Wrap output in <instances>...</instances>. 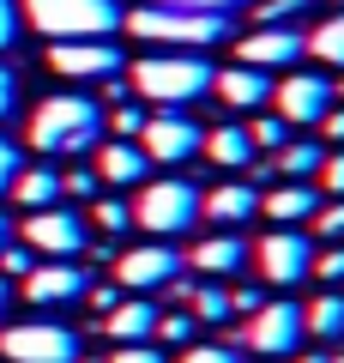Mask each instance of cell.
I'll return each mask as SVG.
<instances>
[{"label":"cell","instance_id":"1","mask_svg":"<svg viewBox=\"0 0 344 363\" xmlns=\"http://www.w3.org/2000/svg\"><path fill=\"white\" fill-rule=\"evenodd\" d=\"M133 91L157 109H188L212 91V67L200 55H145L133 61Z\"/></svg>","mask_w":344,"mask_h":363},{"label":"cell","instance_id":"2","mask_svg":"<svg viewBox=\"0 0 344 363\" xmlns=\"http://www.w3.org/2000/svg\"><path fill=\"white\" fill-rule=\"evenodd\" d=\"M103 133V109L91 97H49V104L30 116V145L49 157H73V152H91Z\"/></svg>","mask_w":344,"mask_h":363},{"label":"cell","instance_id":"3","mask_svg":"<svg viewBox=\"0 0 344 363\" xmlns=\"http://www.w3.org/2000/svg\"><path fill=\"white\" fill-rule=\"evenodd\" d=\"M25 18L49 43H73V37H109L121 25V6L115 0H25Z\"/></svg>","mask_w":344,"mask_h":363},{"label":"cell","instance_id":"4","mask_svg":"<svg viewBox=\"0 0 344 363\" xmlns=\"http://www.w3.org/2000/svg\"><path fill=\"white\" fill-rule=\"evenodd\" d=\"M133 224L139 230H151L157 242H169V236H188L193 224H200V188L181 176H164V182H145L139 206H133Z\"/></svg>","mask_w":344,"mask_h":363},{"label":"cell","instance_id":"5","mask_svg":"<svg viewBox=\"0 0 344 363\" xmlns=\"http://www.w3.org/2000/svg\"><path fill=\"white\" fill-rule=\"evenodd\" d=\"M0 351L6 363H79V333L61 321H18L0 327Z\"/></svg>","mask_w":344,"mask_h":363},{"label":"cell","instance_id":"6","mask_svg":"<svg viewBox=\"0 0 344 363\" xmlns=\"http://www.w3.org/2000/svg\"><path fill=\"white\" fill-rule=\"evenodd\" d=\"M139 145L151 164H188L193 152H200V121L188 116V109H157V116H145L139 128Z\"/></svg>","mask_w":344,"mask_h":363},{"label":"cell","instance_id":"7","mask_svg":"<svg viewBox=\"0 0 344 363\" xmlns=\"http://www.w3.org/2000/svg\"><path fill=\"white\" fill-rule=\"evenodd\" d=\"M248 345L260 351V357H290L296 345H302V303L278 297V303H260L254 315H248Z\"/></svg>","mask_w":344,"mask_h":363},{"label":"cell","instance_id":"8","mask_svg":"<svg viewBox=\"0 0 344 363\" xmlns=\"http://www.w3.org/2000/svg\"><path fill=\"white\" fill-rule=\"evenodd\" d=\"M145 43H217L224 37V18L217 13H164V6H145V13L127 18Z\"/></svg>","mask_w":344,"mask_h":363},{"label":"cell","instance_id":"9","mask_svg":"<svg viewBox=\"0 0 344 363\" xmlns=\"http://www.w3.org/2000/svg\"><path fill=\"white\" fill-rule=\"evenodd\" d=\"M260 272L272 285H302L314 272V242H308L296 224H278L272 236H260Z\"/></svg>","mask_w":344,"mask_h":363},{"label":"cell","instance_id":"10","mask_svg":"<svg viewBox=\"0 0 344 363\" xmlns=\"http://www.w3.org/2000/svg\"><path fill=\"white\" fill-rule=\"evenodd\" d=\"M25 242L37 248V255H49V260H73L79 248L91 242V230H85V218H79V212H67V206H42V212H30Z\"/></svg>","mask_w":344,"mask_h":363},{"label":"cell","instance_id":"11","mask_svg":"<svg viewBox=\"0 0 344 363\" xmlns=\"http://www.w3.org/2000/svg\"><path fill=\"white\" fill-rule=\"evenodd\" d=\"M49 67L61 79H115L121 73V49L109 37H73V43H49Z\"/></svg>","mask_w":344,"mask_h":363},{"label":"cell","instance_id":"12","mask_svg":"<svg viewBox=\"0 0 344 363\" xmlns=\"http://www.w3.org/2000/svg\"><path fill=\"white\" fill-rule=\"evenodd\" d=\"M169 279H181V255L169 242H139L115 260V285L121 291H164Z\"/></svg>","mask_w":344,"mask_h":363},{"label":"cell","instance_id":"13","mask_svg":"<svg viewBox=\"0 0 344 363\" xmlns=\"http://www.w3.org/2000/svg\"><path fill=\"white\" fill-rule=\"evenodd\" d=\"M272 104H278V116L290 121V128H320L332 109V79L320 73H290L284 85H272Z\"/></svg>","mask_w":344,"mask_h":363},{"label":"cell","instance_id":"14","mask_svg":"<svg viewBox=\"0 0 344 363\" xmlns=\"http://www.w3.org/2000/svg\"><path fill=\"white\" fill-rule=\"evenodd\" d=\"M236 61H242V67H260V73H272V67H296V61H302V30H290V25H260V30H248V37L236 43Z\"/></svg>","mask_w":344,"mask_h":363},{"label":"cell","instance_id":"15","mask_svg":"<svg viewBox=\"0 0 344 363\" xmlns=\"http://www.w3.org/2000/svg\"><path fill=\"white\" fill-rule=\"evenodd\" d=\"M25 297L37 303V309L73 303V297H85V272H79L73 260H49V267H30V272H25Z\"/></svg>","mask_w":344,"mask_h":363},{"label":"cell","instance_id":"16","mask_svg":"<svg viewBox=\"0 0 344 363\" xmlns=\"http://www.w3.org/2000/svg\"><path fill=\"white\" fill-rule=\"evenodd\" d=\"M212 91L229 109H260V104H272V73L236 61V67H224V73H212Z\"/></svg>","mask_w":344,"mask_h":363},{"label":"cell","instance_id":"17","mask_svg":"<svg viewBox=\"0 0 344 363\" xmlns=\"http://www.w3.org/2000/svg\"><path fill=\"white\" fill-rule=\"evenodd\" d=\"M103 333L115 339V345H139V339L157 333V303L151 297H121L109 315H103Z\"/></svg>","mask_w":344,"mask_h":363},{"label":"cell","instance_id":"18","mask_svg":"<svg viewBox=\"0 0 344 363\" xmlns=\"http://www.w3.org/2000/svg\"><path fill=\"white\" fill-rule=\"evenodd\" d=\"M145 169H151V157H145L133 140L97 145V182H109V188H133V182H145Z\"/></svg>","mask_w":344,"mask_h":363},{"label":"cell","instance_id":"19","mask_svg":"<svg viewBox=\"0 0 344 363\" xmlns=\"http://www.w3.org/2000/svg\"><path fill=\"white\" fill-rule=\"evenodd\" d=\"M200 212H212L217 224H242V218L260 212V188H254V182H224V188L200 194Z\"/></svg>","mask_w":344,"mask_h":363},{"label":"cell","instance_id":"20","mask_svg":"<svg viewBox=\"0 0 344 363\" xmlns=\"http://www.w3.org/2000/svg\"><path fill=\"white\" fill-rule=\"evenodd\" d=\"M260 212L278 224H302L320 212V194H314V182H284V188H272V194H260Z\"/></svg>","mask_w":344,"mask_h":363},{"label":"cell","instance_id":"21","mask_svg":"<svg viewBox=\"0 0 344 363\" xmlns=\"http://www.w3.org/2000/svg\"><path fill=\"white\" fill-rule=\"evenodd\" d=\"M200 152L212 157V164H224V169H248L254 164V140H248V128H212V133H200Z\"/></svg>","mask_w":344,"mask_h":363},{"label":"cell","instance_id":"22","mask_svg":"<svg viewBox=\"0 0 344 363\" xmlns=\"http://www.w3.org/2000/svg\"><path fill=\"white\" fill-rule=\"evenodd\" d=\"M193 267L212 272V279H217V272H242L248 267V242H242V236H205V242L193 248Z\"/></svg>","mask_w":344,"mask_h":363},{"label":"cell","instance_id":"23","mask_svg":"<svg viewBox=\"0 0 344 363\" xmlns=\"http://www.w3.org/2000/svg\"><path fill=\"white\" fill-rule=\"evenodd\" d=\"M272 164H278L290 182H314L320 164H326V145H314V140H284L278 152H272Z\"/></svg>","mask_w":344,"mask_h":363},{"label":"cell","instance_id":"24","mask_svg":"<svg viewBox=\"0 0 344 363\" xmlns=\"http://www.w3.org/2000/svg\"><path fill=\"white\" fill-rule=\"evenodd\" d=\"M6 194H18V206H25V212H42V206L61 200V176H55V169H18Z\"/></svg>","mask_w":344,"mask_h":363},{"label":"cell","instance_id":"25","mask_svg":"<svg viewBox=\"0 0 344 363\" xmlns=\"http://www.w3.org/2000/svg\"><path fill=\"white\" fill-rule=\"evenodd\" d=\"M302 333L314 339H344V291H320L302 309Z\"/></svg>","mask_w":344,"mask_h":363},{"label":"cell","instance_id":"26","mask_svg":"<svg viewBox=\"0 0 344 363\" xmlns=\"http://www.w3.org/2000/svg\"><path fill=\"white\" fill-rule=\"evenodd\" d=\"M302 49L314 55V61H326V67H344V6L332 18H320L314 30L302 37Z\"/></svg>","mask_w":344,"mask_h":363},{"label":"cell","instance_id":"27","mask_svg":"<svg viewBox=\"0 0 344 363\" xmlns=\"http://www.w3.org/2000/svg\"><path fill=\"white\" fill-rule=\"evenodd\" d=\"M188 303H193V315H200V321H229V291H217V285H193L188 291Z\"/></svg>","mask_w":344,"mask_h":363},{"label":"cell","instance_id":"28","mask_svg":"<svg viewBox=\"0 0 344 363\" xmlns=\"http://www.w3.org/2000/svg\"><path fill=\"white\" fill-rule=\"evenodd\" d=\"M248 140H254V152H278V145L290 140V121H284V116H254Z\"/></svg>","mask_w":344,"mask_h":363},{"label":"cell","instance_id":"29","mask_svg":"<svg viewBox=\"0 0 344 363\" xmlns=\"http://www.w3.org/2000/svg\"><path fill=\"white\" fill-rule=\"evenodd\" d=\"M91 212H97V224H103L109 236H121V230L133 224V206H127V200H115V194H97V206H91Z\"/></svg>","mask_w":344,"mask_h":363},{"label":"cell","instance_id":"30","mask_svg":"<svg viewBox=\"0 0 344 363\" xmlns=\"http://www.w3.org/2000/svg\"><path fill=\"white\" fill-rule=\"evenodd\" d=\"M109 128H115V140H139V128H145V109H139V104H115Z\"/></svg>","mask_w":344,"mask_h":363},{"label":"cell","instance_id":"31","mask_svg":"<svg viewBox=\"0 0 344 363\" xmlns=\"http://www.w3.org/2000/svg\"><path fill=\"white\" fill-rule=\"evenodd\" d=\"M30 267H37V248H30V242H6V255H0V272H6V279H25Z\"/></svg>","mask_w":344,"mask_h":363},{"label":"cell","instance_id":"32","mask_svg":"<svg viewBox=\"0 0 344 363\" xmlns=\"http://www.w3.org/2000/svg\"><path fill=\"white\" fill-rule=\"evenodd\" d=\"M314 272L326 279V285H344V242H332V248H314Z\"/></svg>","mask_w":344,"mask_h":363},{"label":"cell","instance_id":"33","mask_svg":"<svg viewBox=\"0 0 344 363\" xmlns=\"http://www.w3.org/2000/svg\"><path fill=\"white\" fill-rule=\"evenodd\" d=\"M61 194L67 200H97V169H67V176H61Z\"/></svg>","mask_w":344,"mask_h":363},{"label":"cell","instance_id":"34","mask_svg":"<svg viewBox=\"0 0 344 363\" xmlns=\"http://www.w3.org/2000/svg\"><path fill=\"white\" fill-rule=\"evenodd\" d=\"M314 230L326 236V242H344V200H332V206L314 212Z\"/></svg>","mask_w":344,"mask_h":363},{"label":"cell","instance_id":"35","mask_svg":"<svg viewBox=\"0 0 344 363\" xmlns=\"http://www.w3.org/2000/svg\"><path fill=\"white\" fill-rule=\"evenodd\" d=\"M157 339H164V345H188L193 321H188V315H157Z\"/></svg>","mask_w":344,"mask_h":363},{"label":"cell","instance_id":"36","mask_svg":"<svg viewBox=\"0 0 344 363\" xmlns=\"http://www.w3.org/2000/svg\"><path fill=\"white\" fill-rule=\"evenodd\" d=\"M181 363H242V351H236V345H188Z\"/></svg>","mask_w":344,"mask_h":363},{"label":"cell","instance_id":"37","mask_svg":"<svg viewBox=\"0 0 344 363\" xmlns=\"http://www.w3.org/2000/svg\"><path fill=\"white\" fill-rule=\"evenodd\" d=\"M18 169H25V157H18V145L6 140V133H0V194L13 188V176H18Z\"/></svg>","mask_w":344,"mask_h":363},{"label":"cell","instance_id":"38","mask_svg":"<svg viewBox=\"0 0 344 363\" xmlns=\"http://www.w3.org/2000/svg\"><path fill=\"white\" fill-rule=\"evenodd\" d=\"M109 363H164V351H157L151 339H139V345H115Z\"/></svg>","mask_w":344,"mask_h":363},{"label":"cell","instance_id":"39","mask_svg":"<svg viewBox=\"0 0 344 363\" xmlns=\"http://www.w3.org/2000/svg\"><path fill=\"white\" fill-rule=\"evenodd\" d=\"M13 109H18V67L0 61V121L13 116Z\"/></svg>","mask_w":344,"mask_h":363},{"label":"cell","instance_id":"40","mask_svg":"<svg viewBox=\"0 0 344 363\" xmlns=\"http://www.w3.org/2000/svg\"><path fill=\"white\" fill-rule=\"evenodd\" d=\"M320 182H326V194L344 200V145L338 152H326V164H320Z\"/></svg>","mask_w":344,"mask_h":363},{"label":"cell","instance_id":"41","mask_svg":"<svg viewBox=\"0 0 344 363\" xmlns=\"http://www.w3.org/2000/svg\"><path fill=\"white\" fill-rule=\"evenodd\" d=\"M18 25H25V18H18V0H0V49L18 43Z\"/></svg>","mask_w":344,"mask_h":363},{"label":"cell","instance_id":"42","mask_svg":"<svg viewBox=\"0 0 344 363\" xmlns=\"http://www.w3.org/2000/svg\"><path fill=\"white\" fill-rule=\"evenodd\" d=\"M320 133H326L332 145H344V104H332V109H326V121H320Z\"/></svg>","mask_w":344,"mask_h":363},{"label":"cell","instance_id":"43","mask_svg":"<svg viewBox=\"0 0 344 363\" xmlns=\"http://www.w3.org/2000/svg\"><path fill=\"white\" fill-rule=\"evenodd\" d=\"M229 309H242V315H254V309H260V291H254V285H242V291H229Z\"/></svg>","mask_w":344,"mask_h":363},{"label":"cell","instance_id":"44","mask_svg":"<svg viewBox=\"0 0 344 363\" xmlns=\"http://www.w3.org/2000/svg\"><path fill=\"white\" fill-rule=\"evenodd\" d=\"M85 297H91V303H97V309H103V315H109V309H115V303H121V291H115V285H97V291H91V285H85Z\"/></svg>","mask_w":344,"mask_h":363},{"label":"cell","instance_id":"45","mask_svg":"<svg viewBox=\"0 0 344 363\" xmlns=\"http://www.w3.org/2000/svg\"><path fill=\"white\" fill-rule=\"evenodd\" d=\"M6 242H13V224H6V212H0V255H6Z\"/></svg>","mask_w":344,"mask_h":363},{"label":"cell","instance_id":"46","mask_svg":"<svg viewBox=\"0 0 344 363\" xmlns=\"http://www.w3.org/2000/svg\"><path fill=\"white\" fill-rule=\"evenodd\" d=\"M6 303H13V291H6V279H0V321H6Z\"/></svg>","mask_w":344,"mask_h":363},{"label":"cell","instance_id":"47","mask_svg":"<svg viewBox=\"0 0 344 363\" xmlns=\"http://www.w3.org/2000/svg\"><path fill=\"white\" fill-rule=\"evenodd\" d=\"M332 97H344V79H338V85H332Z\"/></svg>","mask_w":344,"mask_h":363},{"label":"cell","instance_id":"48","mask_svg":"<svg viewBox=\"0 0 344 363\" xmlns=\"http://www.w3.org/2000/svg\"><path fill=\"white\" fill-rule=\"evenodd\" d=\"M326 363H344V351H332V357H326Z\"/></svg>","mask_w":344,"mask_h":363},{"label":"cell","instance_id":"49","mask_svg":"<svg viewBox=\"0 0 344 363\" xmlns=\"http://www.w3.org/2000/svg\"><path fill=\"white\" fill-rule=\"evenodd\" d=\"M296 363H326V357H296Z\"/></svg>","mask_w":344,"mask_h":363},{"label":"cell","instance_id":"50","mask_svg":"<svg viewBox=\"0 0 344 363\" xmlns=\"http://www.w3.org/2000/svg\"><path fill=\"white\" fill-rule=\"evenodd\" d=\"M338 6H344V0H338Z\"/></svg>","mask_w":344,"mask_h":363}]
</instances>
